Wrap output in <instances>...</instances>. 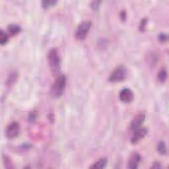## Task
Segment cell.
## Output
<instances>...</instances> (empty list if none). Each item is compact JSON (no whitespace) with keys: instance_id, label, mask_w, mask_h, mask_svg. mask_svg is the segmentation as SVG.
I'll return each instance as SVG.
<instances>
[{"instance_id":"277c9868","label":"cell","mask_w":169,"mask_h":169,"mask_svg":"<svg viewBox=\"0 0 169 169\" xmlns=\"http://www.w3.org/2000/svg\"><path fill=\"white\" fill-rule=\"evenodd\" d=\"M91 27L90 21H83L77 27L75 32V38L78 40H83L86 38Z\"/></svg>"},{"instance_id":"9c48e42d","label":"cell","mask_w":169,"mask_h":169,"mask_svg":"<svg viewBox=\"0 0 169 169\" xmlns=\"http://www.w3.org/2000/svg\"><path fill=\"white\" fill-rule=\"evenodd\" d=\"M141 160L140 155L138 153H132L128 161V168L131 169H136L139 167Z\"/></svg>"},{"instance_id":"ba28073f","label":"cell","mask_w":169,"mask_h":169,"mask_svg":"<svg viewBox=\"0 0 169 169\" xmlns=\"http://www.w3.org/2000/svg\"><path fill=\"white\" fill-rule=\"evenodd\" d=\"M134 135L131 137V143L132 144H136L139 141H140L142 139L146 136L147 133V130L145 128H140L135 131H134Z\"/></svg>"},{"instance_id":"8fae6325","label":"cell","mask_w":169,"mask_h":169,"mask_svg":"<svg viewBox=\"0 0 169 169\" xmlns=\"http://www.w3.org/2000/svg\"><path fill=\"white\" fill-rule=\"evenodd\" d=\"M21 29L20 26L16 25V24H11L8 27V31L12 36H15L19 34L21 32Z\"/></svg>"},{"instance_id":"6da1fadb","label":"cell","mask_w":169,"mask_h":169,"mask_svg":"<svg viewBox=\"0 0 169 169\" xmlns=\"http://www.w3.org/2000/svg\"><path fill=\"white\" fill-rule=\"evenodd\" d=\"M48 60L52 74L57 77L59 75L61 71V62L58 50L56 48H52L48 52Z\"/></svg>"},{"instance_id":"9a60e30c","label":"cell","mask_w":169,"mask_h":169,"mask_svg":"<svg viewBox=\"0 0 169 169\" xmlns=\"http://www.w3.org/2000/svg\"><path fill=\"white\" fill-rule=\"evenodd\" d=\"M9 37L7 33H5L3 31H0V44L2 46L5 45V44H7V42H8Z\"/></svg>"},{"instance_id":"5b68a950","label":"cell","mask_w":169,"mask_h":169,"mask_svg":"<svg viewBox=\"0 0 169 169\" xmlns=\"http://www.w3.org/2000/svg\"><path fill=\"white\" fill-rule=\"evenodd\" d=\"M20 125L17 122H13L9 124L5 130V136L9 139L17 137L19 134Z\"/></svg>"},{"instance_id":"52a82bcc","label":"cell","mask_w":169,"mask_h":169,"mask_svg":"<svg viewBox=\"0 0 169 169\" xmlns=\"http://www.w3.org/2000/svg\"><path fill=\"white\" fill-rule=\"evenodd\" d=\"M145 119H146V115L144 113L138 114L136 116L130 124V129L133 131H135L141 128V125L143 124Z\"/></svg>"},{"instance_id":"e0dca14e","label":"cell","mask_w":169,"mask_h":169,"mask_svg":"<svg viewBox=\"0 0 169 169\" xmlns=\"http://www.w3.org/2000/svg\"><path fill=\"white\" fill-rule=\"evenodd\" d=\"M147 19L146 18H144V19H143L141 21V23L140 25V29L141 31H144L145 29H146V25H147Z\"/></svg>"},{"instance_id":"44dd1931","label":"cell","mask_w":169,"mask_h":169,"mask_svg":"<svg viewBox=\"0 0 169 169\" xmlns=\"http://www.w3.org/2000/svg\"><path fill=\"white\" fill-rule=\"evenodd\" d=\"M121 18H122V19L123 21H125V18H126V13H125V11H122L121 12Z\"/></svg>"},{"instance_id":"4fadbf2b","label":"cell","mask_w":169,"mask_h":169,"mask_svg":"<svg viewBox=\"0 0 169 169\" xmlns=\"http://www.w3.org/2000/svg\"><path fill=\"white\" fill-rule=\"evenodd\" d=\"M167 77H168L167 71L165 68L161 69L159 71L158 75H157V78H158V80L161 83H165L167 79Z\"/></svg>"},{"instance_id":"7a4b0ae2","label":"cell","mask_w":169,"mask_h":169,"mask_svg":"<svg viewBox=\"0 0 169 169\" xmlns=\"http://www.w3.org/2000/svg\"><path fill=\"white\" fill-rule=\"evenodd\" d=\"M66 81L67 79L64 75H59L57 77L50 89V94L53 98L59 99L63 95L66 87Z\"/></svg>"},{"instance_id":"ac0fdd59","label":"cell","mask_w":169,"mask_h":169,"mask_svg":"<svg viewBox=\"0 0 169 169\" xmlns=\"http://www.w3.org/2000/svg\"><path fill=\"white\" fill-rule=\"evenodd\" d=\"M159 40L162 43L166 42L168 41V36L165 33H161L159 35Z\"/></svg>"},{"instance_id":"2e32d148","label":"cell","mask_w":169,"mask_h":169,"mask_svg":"<svg viewBox=\"0 0 169 169\" xmlns=\"http://www.w3.org/2000/svg\"><path fill=\"white\" fill-rule=\"evenodd\" d=\"M3 162H4V165L5 167L7 168H13V164L11 163V161L10 160V159L9 157H8L7 156H3Z\"/></svg>"},{"instance_id":"7c38bea8","label":"cell","mask_w":169,"mask_h":169,"mask_svg":"<svg viewBox=\"0 0 169 169\" xmlns=\"http://www.w3.org/2000/svg\"><path fill=\"white\" fill-rule=\"evenodd\" d=\"M157 151L162 155H165L167 154V147L166 143L163 141H161L157 144Z\"/></svg>"},{"instance_id":"30bf717a","label":"cell","mask_w":169,"mask_h":169,"mask_svg":"<svg viewBox=\"0 0 169 169\" xmlns=\"http://www.w3.org/2000/svg\"><path fill=\"white\" fill-rule=\"evenodd\" d=\"M108 161L106 158H102L95 162L94 164H93L89 168H97V169H102L104 168L107 165Z\"/></svg>"},{"instance_id":"ffe728a7","label":"cell","mask_w":169,"mask_h":169,"mask_svg":"<svg viewBox=\"0 0 169 169\" xmlns=\"http://www.w3.org/2000/svg\"><path fill=\"white\" fill-rule=\"evenodd\" d=\"M152 168L157 169V168H162V166H161V164L160 163V162H155L154 163H153Z\"/></svg>"},{"instance_id":"d6986e66","label":"cell","mask_w":169,"mask_h":169,"mask_svg":"<svg viewBox=\"0 0 169 169\" xmlns=\"http://www.w3.org/2000/svg\"><path fill=\"white\" fill-rule=\"evenodd\" d=\"M100 3H101V2H93L90 6H91V8L93 10L96 11L99 8Z\"/></svg>"},{"instance_id":"5bb4252c","label":"cell","mask_w":169,"mask_h":169,"mask_svg":"<svg viewBox=\"0 0 169 169\" xmlns=\"http://www.w3.org/2000/svg\"><path fill=\"white\" fill-rule=\"evenodd\" d=\"M57 3L56 1H54V0H45V1H42L41 2L42 5V8H44V9H49L53 6L55 5Z\"/></svg>"},{"instance_id":"3957f363","label":"cell","mask_w":169,"mask_h":169,"mask_svg":"<svg viewBox=\"0 0 169 169\" xmlns=\"http://www.w3.org/2000/svg\"><path fill=\"white\" fill-rule=\"evenodd\" d=\"M127 77V69L124 65H119L114 69L108 77V81L114 83L124 81Z\"/></svg>"},{"instance_id":"8992f818","label":"cell","mask_w":169,"mask_h":169,"mask_svg":"<svg viewBox=\"0 0 169 169\" xmlns=\"http://www.w3.org/2000/svg\"><path fill=\"white\" fill-rule=\"evenodd\" d=\"M119 97L120 100L124 103H130L134 100V95L132 90L128 88H124L120 92Z\"/></svg>"}]
</instances>
